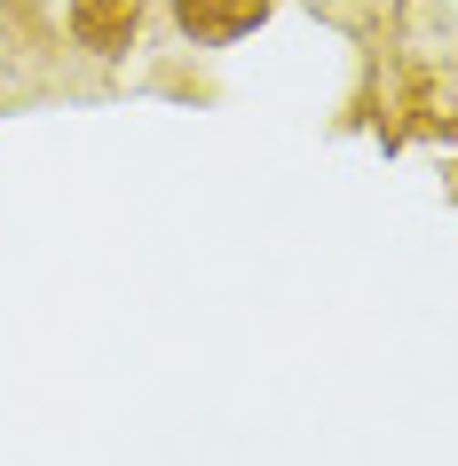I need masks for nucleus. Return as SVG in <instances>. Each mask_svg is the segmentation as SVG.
Returning <instances> with one entry per match:
<instances>
[{
	"label": "nucleus",
	"mask_w": 458,
	"mask_h": 466,
	"mask_svg": "<svg viewBox=\"0 0 458 466\" xmlns=\"http://www.w3.org/2000/svg\"><path fill=\"white\" fill-rule=\"evenodd\" d=\"M167 8H174V32L190 48H238V40H253L277 16V0H167Z\"/></svg>",
	"instance_id": "obj_1"
},
{
	"label": "nucleus",
	"mask_w": 458,
	"mask_h": 466,
	"mask_svg": "<svg viewBox=\"0 0 458 466\" xmlns=\"http://www.w3.org/2000/svg\"><path fill=\"white\" fill-rule=\"evenodd\" d=\"M143 8L150 0H64V25L87 56H127L143 32Z\"/></svg>",
	"instance_id": "obj_2"
}]
</instances>
